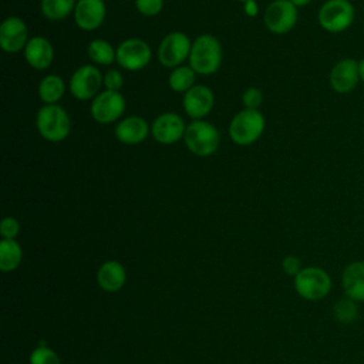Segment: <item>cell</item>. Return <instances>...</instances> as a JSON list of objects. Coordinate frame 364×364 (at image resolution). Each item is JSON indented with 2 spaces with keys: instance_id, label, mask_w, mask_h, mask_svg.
Returning <instances> with one entry per match:
<instances>
[{
  "instance_id": "4dcf8cb0",
  "label": "cell",
  "mask_w": 364,
  "mask_h": 364,
  "mask_svg": "<svg viewBox=\"0 0 364 364\" xmlns=\"http://www.w3.org/2000/svg\"><path fill=\"white\" fill-rule=\"evenodd\" d=\"M20 230L18 222L14 218H4L0 225V232L4 239H14Z\"/></svg>"
},
{
  "instance_id": "52a82bcc",
  "label": "cell",
  "mask_w": 364,
  "mask_h": 364,
  "mask_svg": "<svg viewBox=\"0 0 364 364\" xmlns=\"http://www.w3.org/2000/svg\"><path fill=\"white\" fill-rule=\"evenodd\" d=\"M151 47L141 38L124 40L117 47L115 61L128 71H138L148 65L151 61Z\"/></svg>"
},
{
  "instance_id": "9a60e30c",
  "label": "cell",
  "mask_w": 364,
  "mask_h": 364,
  "mask_svg": "<svg viewBox=\"0 0 364 364\" xmlns=\"http://www.w3.org/2000/svg\"><path fill=\"white\" fill-rule=\"evenodd\" d=\"M105 13L104 0H78L74 9V21L81 30L91 31L104 23Z\"/></svg>"
},
{
  "instance_id": "d6986e66",
  "label": "cell",
  "mask_w": 364,
  "mask_h": 364,
  "mask_svg": "<svg viewBox=\"0 0 364 364\" xmlns=\"http://www.w3.org/2000/svg\"><path fill=\"white\" fill-rule=\"evenodd\" d=\"M148 124L144 118L132 115L118 122L115 127V136L119 142L127 145L141 144L148 136Z\"/></svg>"
},
{
  "instance_id": "6da1fadb",
  "label": "cell",
  "mask_w": 364,
  "mask_h": 364,
  "mask_svg": "<svg viewBox=\"0 0 364 364\" xmlns=\"http://www.w3.org/2000/svg\"><path fill=\"white\" fill-rule=\"evenodd\" d=\"M222 63V46L210 34L199 36L189 53V65L196 74L210 75L218 71Z\"/></svg>"
},
{
  "instance_id": "30bf717a",
  "label": "cell",
  "mask_w": 364,
  "mask_h": 364,
  "mask_svg": "<svg viewBox=\"0 0 364 364\" xmlns=\"http://www.w3.org/2000/svg\"><path fill=\"white\" fill-rule=\"evenodd\" d=\"M125 111V100L119 91L105 90L100 92L91 102V117L100 124H111L117 121Z\"/></svg>"
},
{
  "instance_id": "277c9868",
  "label": "cell",
  "mask_w": 364,
  "mask_h": 364,
  "mask_svg": "<svg viewBox=\"0 0 364 364\" xmlns=\"http://www.w3.org/2000/svg\"><path fill=\"white\" fill-rule=\"evenodd\" d=\"M183 139L192 154L198 156H209L219 148L220 135L216 127L210 122L195 119L186 127Z\"/></svg>"
},
{
  "instance_id": "9c48e42d",
  "label": "cell",
  "mask_w": 364,
  "mask_h": 364,
  "mask_svg": "<svg viewBox=\"0 0 364 364\" xmlns=\"http://www.w3.org/2000/svg\"><path fill=\"white\" fill-rule=\"evenodd\" d=\"M297 7L290 0H274L264 11V24L274 34L289 33L297 23Z\"/></svg>"
},
{
  "instance_id": "2e32d148",
  "label": "cell",
  "mask_w": 364,
  "mask_h": 364,
  "mask_svg": "<svg viewBox=\"0 0 364 364\" xmlns=\"http://www.w3.org/2000/svg\"><path fill=\"white\" fill-rule=\"evenodd\" d=\"M213 102V92L206 85H193L189 91L185 92L182 101L185 112L193 119L206 117L210 112Z\"/></svg>"
},
{
  "instance_id": "4fadbf2b",
  "label": "cell",
  "mask_w": 364,
  "mask_h": 364,
  "mask_svg": "<svg viewBox=\"0 0 364 364\" xmlns=\"http://www.w3.org/2000/svg\"><path fill=\"white\" fill-rule=\"evenodd\" d=\"M28 31L26 23L16 16L7 17L0 26V47L6 53H18L28 43Z\"/></svg>"
},
{
  "instance_id": "836d02e7",
  "label": "cell",
  "mask_w": 364,
  "mask_h": 364,
  "mask_svg": "<svg viewBox=\"0 0 364 364\" xmlns=\"http://www.w3.org/2000/svg\"><path fill=\"white\" fill-rule=\"evenodd\" d=\"M358 75H360V80L364 82V58L358 61Z\"/></svg>"
},
{
  "instance_id": "cb8c5ba5",
  "label": "cell",
  "mask_w": 364,
  "mask_h": 364,
  "mask_svg": "<svg viewBox=\"0 0 364 364\" xmlns=\"http://www.w3.org/2000/svg\"><path fill=\"white\" fill-rule=\"evenodd\" d=\"M195 74L191 65H179L171 73L168 84L175 92H186L195 85Z\"/></svg>"
},
{
  "instance_id": "f1b7e54d",
  "label": "cell",
  "mask_w": 364,
  "mask_h": 364,
  "mask_svg": "<svg viewBox=\"0 0 364 364\" xmlns=\"http://www.w3.org/2000/svg\"><path fill=\"white\" fill-rule=\"evenodd\" d=\"M242 101H243V104H245L246 108H249V109H257V108L262 105V102H263V94H262V91H260L259 88L252 87V88H247V90L243 92Z\"/></svg>"
},
{
  "instance_id": "8fae6325",
  "label": "cell",
  "mask_w": 364,
  "mask_h": 364,
  "mask_svg": "<svg viewBox=\"0 0 364 364\" xmlns=\"http://www.w3.org/2000/svg\"><path fill=\"white\" fill-rule=\"evenodd\" d=\"M102 82L104 78L101 75V71L95 65H81L71 75L70 91L77 100L87 101L98 95L97 92L100 91Z\"/></svg>"
},
{
  "instance_id": "d4e9b609",
  "label": "cell",
  "mask_w": 364,
  "mask_h": 364,
  "mask_svg": "<svg viewBox=\"0 0 364 364\" xmlns=\"http://www.w3.org/2000/svg\"><path fill=\"white\" fill-rule=\"evenodd\" d=\"M87 51H88V57L94 63L101 64V65H109L115 60V55H117V50H114V47L108 41L101 40V38L92 40L88 44Z\"/></svg>"
},
{
  "instance_id": "4316f807",
  "label": "cell",
  "mask_w": 364,
  "mask_h": 364,
  "mask_svg": "<svg viewBox=\"0 0 364 364\" xmlns=\"http://www.w3.org/2000/svg\"><path fill=\"white\" fill-rule=\"evenodd\" d=\"M30 364H60V358L51 348L40 346L31 353Z\"/></svg>"
},
{
  "instance_id": "7402d4cb",
  "label": "cell",
  "mask_w": 364,
  "mask_h": 364,
  "mask_svg": "<svg viewBox=\"0 0 364 364\" xmlns=\"http://www.w3.org/2000/svg\"><path fill=\"white\" fill-rule=\"evenodd\" d=\"M21 247L14 239H3L0 242V269L10 272L20 264Z\"/></svg>"
},
{
  "instance_id": "ac0fdd59",
  "label": "cell",
  "mask_w": 364,
  "mask_h": 364,
  "mask_svg": "<svg viewBox=\"0 0 364 364\" xmlns=\"http://www.w3.org/2000/svg\"><path fill=\"white\" fill-rule=\"evenodd\" d=\"M24 57L30 67L36 70H46L53 63L54 48L46 37L36 36L28 40L24 48Z\"/></svg>"
},
{
  "instance_id": "7c38bea8",
  "label": "cell",
  "mask_w": 364,
  "mask_h": 364,
  "mask_svg": "<svg viewBox=\"0 0 364 364\" xmlns=\"http://www.w3.org/2000/svg\"><path fill=\"white\" fill-rule=\"evenodd\" d=\"M185 131L186 127L183 119L175 112H164L158 115L151 127V132L155 141L164 145L178 142L182 136H185Z\"/></svg>"
},
{
  "instance_id": "e575fe53",
  "label": "cell",
  "mask_w": 364,
  "mask_h": 364,
  "mask_svg": "<svg viewBox=\"0 0 364 364\" xmlns=\"http://www.w3.org/2000/svg\"><path fill=\"white\" fill-rule=\"evenodd\" d=\"M296 7H304V6H307L311 0H290Z\"/></svg>"
},
{
  "instance_id": "d590c367",
  "label": "cell",
  "mask_w": 364,
  "mask_h": 364,
  "mask_svg": "<svg viewBox=\"0 0 364 364\" xmlns=\"http://www.w3.org/2000/svg\"><path fill=\"white\" fill-rule=\"evenodd\" d=\"M240 1H247V0H240Z\"/></svg>"
},
{
  "instance_id": "83f0119b",
  "label": "cell",
  "mask_w": 364,
  "mask_h": 364,
  "mask_svg": "<svg viewBox=\"0 0 364 364\" xmlns=\"http://www.w3.org/2000/svg\"><path fill=\"white\" fill-rule=\"evenodd\" d=\"M135 7L141 14L152 17L162 10L164 0H135Z\"/></svg>"
},
{
  "instance_id": "603a6c76",
  "label": "cell",
  "mask_w": 364,
  "mask_h": 364,
  "mask_svg": "<svg viewBox=\"0 0 364 364\" xmlns=\"http://www.w3.org/2000/svg\"><path fill=\"white\" fill-rule=\"evenodd\" d=\"M75 0H41V13L46 18L57 21L74 11Z\"/></svg>"
},
{
  "instance_id": "ffe728a7",
  "label": "cell",
  "mask_w": 364,
  "mask_h": 364,
  "mask_svg": "<svg viewBox=\"0 0 364 364\" xmlns=\"http://www.w3.org/2000/svg\"><path fill=\"white\" fill-rule=\"evenodd\" d=\"M98 283L107 291H117L125 283V269L121 263L109 260L98 270Z\"/></svg>"
},
{
  "instance_id": "ba28073f",
  "label": "cell",
  "mask_w": 364,
  "mask_h": 364,
  "mask_svg": "<svg viewBox=\"0 0 364 364\" xmlns=\"http://www.w3.org/2000/svg\"><path fill=\"white\" fill-rule=\"evenodd\" d=\"M192 43L189 37L181 31H173L165 36L158 47V60L162 65L176 68L189 57Z\"/></svg>"
},
{
  "instance_id": "44dd1931",
  "label": "cell",
  "mask_w": 364,
  "mask_h": 364,
  "mask_svg": "<svg viewBox=\"0 0 364 364\" xmlns=\"http://www.w3.org/2000/svg\"><path fill=\"white\" fill-rule=\"evenodd\" d=\"M64 91H65V84L63 78L54 74L46 75L38 85L40 100L46 104H55L64 95Z\"/></svg>"
},
{
  "instance_id": "5bb4252c",
  "label": "cell",
  "mask_w": 364,
  "mask_h": 364,
  "mask_svg": "<svg viewBox=\"0 0 364 364\" xmlns=\"http://www.w3.org/2000/svg\"><path fill=\"white\" fill-rule=\"evenodd\" d=\"M358 80V61L354 58L340 60L330 71V85L336 92L340 94L353 91L357 87Z\"/></svg>"
},
{
  "instance_id": "f546056e",
  "label": "cell",
  "mask_w": 364,
  "mask_h": 364,
  "mask_svg": "<svg viewBox=\"0 0 364 364\" xmlns=\"http://www.w3.org/2000/svg\"><path fill=\"white\" fill-rule=\"evenodd\" d=\"M122 84H124V77H122V74L118 70H109L104 75V85H105L107 90L119 91Z\"/></svg>"
},
{
  "instance_id": "e0dca14e",
  "label": "cell",
  "mask_w": 364,
  "mask_h": 364,
  "mask_svg": "<svg viewBox=\"0 0 364 364\" xmlns=\"http://www.w3.org/2000/svg\"><path fill=\"white\" fill-rule=\"evenodd\" d=\"M341 287L344 296L357 303H364V260L348 263L341 273Z\"/></svg>"
},
{
  "instance_id": "5b68a950",
  "label": "cell",
  "mask_w": 364,
  "mask_h": 364,
  "mask_svg": "<svg viewBox=\"0 0 364 364\" xmlns=\"http://www.w3.org/2000/svg\"><path fill=\"white\" fill-rule=\"evenodd\" d=\"M294 289L300 297L318 301L331 290V277L321 267H304L294 277Z\"/></svg>"
},
{
  "instance_id": "1f68e13d",
  "label": "cell",
  "mask_w": 364,
  "mask_h": 364,
  "mask_svg": "<svg viewBox=\"0 0 364 364\" xmlns=\"http://www.w3.org/2000/svg\"><path fill=\"white\" fill-rule=\"evenodd\" d=\"M282 266H283V270H284L289 276H294V277H296V276L300 273V270H301V262H300V259L296 257V256H286V257L283 259Z\"/></svg>"
},
{
  "instance_id": "3957f363",
  "label": "cell",
  "mask_w": 364,
  "mask_h": 364,
  "mask_svg": "<svg viewBox=\"0 0 364 364\" xmlns=\"http://www.w3.org/2000/svg\"><path fill=\"white\" fill-rule=\"evenodd\" d=\"M264 124V117L259 109H242L230 121V139L237 145H250L260 138Z\"/></svg>"
},
{
  "instance_id": "8992f818",
  "label": "cell",
  "mask_w": 364,
  "mask_h": 364,
  "mask_svg": "<svg viewBox=\"0 0 364 364\" xmlns=\"http://www.w3.org/2000/svg\"><path fill=\"white\" fill-rule=\"evenodd\" d=\"M318 24L328 33H341L354 21V6L350 0H327L318 10Z\"/></svg>"
},
{
  "instance_id": "484cf974",
  "label": "cell",
  "mask_w": 364,
  "mask_h": 364,
  "mask_svg": "<svg viewBox=\"0 0 364 364\" xmlns=\"http://www.w3.org/2000/svg\"><path fill=\"white\" fill-rule=\"evenodd\" d=\"M333 314H334V318L343 324L354 323L358 317V303L344 296L334 303Z\"/></svg>"
},
{
  "instance_id": "d6a6232c",
  "label": "cell",
  "mask_w": 364,
  "mask_h": 364,
  "mask_svg": "<svg viewBox=\"0 0 364 364\" xmlns=\"http://www.w3.org/2000/svg\"><path fill=\"white\" fill-rule=\"evenodd\" d=\"M245 13L249 16V17H256L257 13H259V7H257V3L255 0H247L245 1Z\"/></svg>"
},
{
  "instance_id": "7a4b0ae2",
  "label": "cell",
  "mask_w": 364,
  "mask_h": 364,
  "mask_svg": "<svg viewBox=\"0 0 364 364\" xmlns=\"http://www.w3.org/2000/svg\"><path fill=\"white\" fill-rule=\"evenodd\" d=\"M36 125L40 135L51 142H60L70 134V118L63 107L57 104H46L36 117Z\"/></svg>"
}]
</instances>
